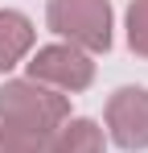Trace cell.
Wrapping results in <instances>:
<instances>
[{"label":"cell","instance_id":"6da1fadb","mask_svg":"<svg viewBox=\"0 0 148 153\" xmlns=\"http://www.w3.org/2000/svg\"><path fill=\"white\" fill-rule=\"evenodd\" d=\"M66 120H70V95H58L41 83H33V79H4V87H0V124L53 137Z\"/></svg>","mask_w":148,"mask_h":153},{"label":"cell","instance_id":"7a4b0ae2","mask_svg":"<svg viewBox=\"0 0 148 153\" xmlns=\"http://www.w3.org/2000/svg\"><path fill=\"white\" fill-rule=\"evenodd\" d=\"M45 25L82 54L111 50V0H49Z\"/></svg>","mask_w":148,"mask_h":153},{"label":"cell","instance_id":"3957f363","mask_svg":"<svg viewBox=\"0 0 148 153\" xmlns=\"http://www.w3.org/2000/svg\"><path fill=\"white\" fill-rule=\"evenodd\" d=\"M29 75L33 83H41L58 95H78L95 83V58L82 54L78 46H66V42H53V46H41L29 62Z\"/></svg>","mask_w":148,"mask_h":153},{"label":"cell","instance_id":"277c9868","mask_svg":"<svg viewBox=\"0 0 148 153\" xmlns=\"http://www.w3.org/2000/svg\"><path fill=\"white\" fill-rule=\"evenodd\" d=\"M107 137L123 153H144L148 149V87H119L107 100Z\"/></svg>","mask_w":148,"mask_h":153},{"label":"cell","instance_id":"5b68a950","mask_svg":"<svg viewBox=\"0 0 148 153\" xmlns=\"http://www.w3.org/2000/svg\"><path fill=\"white\" fill-rule=\"evenodd\" d=\"M33 42H37L33 21L17 8H0V75H8L17 62H25Z\"/></svg>","mask_w":148,"mask_h":153},{"label":"cell","instance_id":"8992f818","mask_svg":"<svg viewBox=\"0 0 148 153\" xmlns=\"http://www.w3.org/2000/svg\"><path fill=\"white\" fill-rule=\"evenodd\" d=\"M103 149H107L103 128H99L91 116H70L66 124L49 137L45 153H103Z\"/></svg>","mask_w":148,"mask_h":153},{"label":"cell","instance_id":"52a82bcc","mask_svg":"<svg viewBox=\"0 0 148 153\" xmlns=\"http://www.w3.org/2000/svg\"><path fill=\"white\" fill-rule=\"evenodd\" d=\"M123 29H127V50L136 58H148V0H132L127 4Z\"/></svg>","mask_w":148,"mask_h":153},{"label":"cell","instance_id":"ba28073f","mask_svg":"<svg viewBox=\"0 0 148 153\" xmlns=\"http://www.w3.org/2000/svg\"><path fill=\"white\" fill-rule=\"evenodd\" d=\"M45 149H49V137L29 132V128L0 124V153H45Z\"/></svg>","mask_w":148,"mask_h":153}]
</instances>
